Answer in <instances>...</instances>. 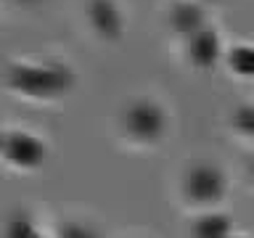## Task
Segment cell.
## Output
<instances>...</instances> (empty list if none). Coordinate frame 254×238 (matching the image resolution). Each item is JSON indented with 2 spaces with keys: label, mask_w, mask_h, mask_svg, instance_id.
Instances as JSON below:
<instances>
[{
  "label": "cell",
  "mask_w": 254,
  "mask_h": 238,
  "mask_svg": "<svg viewBox=\"0 0 254 238\" xmlns=\"http://www.w3.org/2000/svg\"><path fill=\"white\" fill-rule=\"evenodd\" d=\"M249 175H252V180H254V162L249 164Z\"/></svg>",
  "instance_id": "4fadbf2b"
},
{
  "label": "cell",
  "mask_w": 254,
  "mask_h": 238,
  "mask_svg": "<svg viewBox=\"0 0 254 238\" xmlns=\"http://www.w3.org/2000/svg\"><path fill=\"white\" fill-rule=\"evenodd\" d=\"M212 3H217V0H212Z\"/></svg>",
  "instance_id": "2e32d148"
},
{
  "label": "cell",
  "mask_w": 254,
  "mask_h": 238,
  "mask_svg": "<svg viewBox=\"0 0 254 238\" xmlns=\"http://www.w3.org/2000/svg\"><path fill=\"white\" fill-rule=\"evenodd\" d=\"M122 124L138 143H156L167 130V117L154 101H135L127 106Z\"/></svg>",
  "instance_id": "3957f363"
},
{
  "label": "cell",
  "mask_w": 254,
  "mask_h": 238,
  "mask_svg": "<svg viewBox=\"0 0 254 238\" xmlns=\"http://www.w3.org/2000/svg\"><path fill=\"white\" fill-rule=\"evenodd\" d=\"M188 59L198 69H212L220 59V37L214 29H198L188 37Z\"/></svg>",
  "instance_id": "8992f818"
},
{
  "label": "cell",
  "mask_w": 254,
  "mask_h": 238,
  "mask_svg": "<svg viewBox=\"0 0 254 238\" xmlns=\"http://www.w3.org/2000/svg\"><path fill=\"white\" fill-rule=\"evenodd\" d=\"M19 3H37V0H19Z\"/></svg>",
  "instance_id": "5bb4252c"
},
{
  "label": "cell",
  "mask_w": 254,
  "mask_h": 238,
  "mask_svg": "<svg viewBox=\"0 0 254 238\" xmlns=\"http://www.w3.org/2000/svg\"><path fill=\"white\" fill-rule=\"evenodd\" d=\"M170 24L172 29L183 37L196 35L198 29H204V11L198 3H190V0H178L170 11Z\"/></svg>",
  "instance_id": "52a82bcc"
},
{
  "label": "cell",
  "mask_w": 254,
  "mask_h": 238,
  "mask_svg": "<svg viewBox=\"0 0 254 238\" xmlns=\"http://www.w3.org/2000/svg\"><path fill=\"white\" fill-rule=\"evenodd\" d=\"M230 230H233V225H230V220L225 217V214H204V217H198L193 222V230H190V236L193 238H230Z\"/></svg>",
  "instance_id": "ba28073f"
},
{
  "label": "cell",
  "mask_w": 254,
  "mask_h": 238,
  "mask_svg": "<svg viewBox=\"0 0 254 238\" xmlns=\"http://www.w3.org/2000/svg\"><path fill=\"white\" fill-rule=\"evenodd\" d=\"M225 175L212 164H193L183 178V193L190 204L206 206V204H217L225 196Z\"/></svg>",
  "instance_id": "7a4b0ae2"
},
{
  "label": "cell",
  "mask_w": 254,
  "mask_h": 238,
  "mask_svg": "<svg viewBox=\"0 0 254 238\" xmlns=\"http://www.w3.org/2000/svg\"><path fill=\"white\" fill-rule=\"evenodd\" d=\"M3 156L21 170H32V167L43 164L45 143H40L29 132H8L3 138Z\"/></svg>",
  "instance_id": "277c9868"
},
{
  "label": "cell",
  "mask_w": 254,
  "mask_h": 238,
  "mask_svg": "<svg viewBox=\"0 0 254 238\" xmlns=\"http://www.w3.org/2000/svg\"><path fill=\"white\" fill-rule=\"evenodd\" d=\"M74 85V74L64 63H13L8 69V87L13 93L29 95V98H59L69 93Z\"/></svg>",
  "instance_id": "6da1fadb"
},
{
  "label": "cell",
  "mask_w": 254,
  "mask_h": 238,
  "mask_svg": "<svg viewBox=\"0 0 254 238\" xmlns=\"http://www.w3.org/2000/svg\"><path fill=\"white\" fill-rule=\"evenodd\" d=\"M233 127L238 132L249 135V138H254V106H241L236 109L233 114Z\"/></svg>",
  "instance_id": "8fae6325"
},
{
  "label": "cell",
  "mask_w": 254,
  "mask_h": 238,
  "mask_svg": "<svg viewBox=\"0 0 254 238\" xmlns=\"http://www.w3.org/2000/svg\"><path fill=\"white\" fill-rule=\"evenodd\" d=\"M228 66L230 71L241 77H254V48L252 45H236L228 53Z\"/></svg>",
  "instance_id": "9c48e42d"
},
{
  "label": "cell",
  "mask_w": 254,
  "mask_h": 238,
  "mask_svg": "<svg viewBox=\"0 0 254 238\" xmlns=\"http://www.w3.org/2000/svg\"><path fill=\"white\" fill-rule=\"evenodd\" d=\"M59 238H98V233L82 222H64L59 225Z\"/></svg>",
  "instance_id": "7c38bea8"
},
{
  "label": "cell",
  "mask_w": 254,
  "mask_h": 238,
  "mask_svg": "<svg viewBox=\"0 0 254 238\" xmlns=\"http://www.w3.org/2000/svg\"><path fill=\"white\" fill-rule=\"evenodd\" d=\"M8 238H40L27 212H16L8 222Z\"/></svg>",
  "instance_id": "30bf717a"
},
{
  "label": "cell",
  "mask_w": 254,
  "mask_h": 238,
  "mask_svg": "<svg viewBox=\"0 0 254 238\" xmlns=\"http://www.w3.org/2000/svg\"><path fill=\"white\" fill-rule=\"evenodd\" d=\"M87 16H90L93 29L98 32V37L103 40H119L122 37V13L114 5V0H90V8H87Z\"/></svg>",
  "instance_id": "5b68a950"
},
{
  "label": "cell",
  "mask_w": 254,
  "mask_h": 238,
  "mask_svg": "<svg viewBox=\"0 0 254 238\" xmlns=\"http://www.w3.org/2000/svg\"><path fill=\"white\" fill-rule=\"evenodd\" d=\"M230 238H241V236H230Z\"/></svg>",
  "instance_id": "9a60e30c"
}]
</instances>
